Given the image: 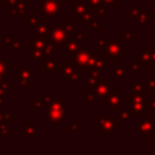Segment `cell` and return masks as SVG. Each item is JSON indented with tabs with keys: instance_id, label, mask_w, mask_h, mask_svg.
Masks as SVG:
<instances>
[{
	"instance_id": "6da1fadb",
	"label": "cell",
	"mask_w": 155,
	"mask_h": 155,
	"mask_svg": "<svg viewBox=\"0 0 155 155\" xmlns=\"http://www.w3.org/2000/svg\"><path fill=\"white\" fill-rule=\"evenodd\" d=\"M0 119H1V117H0Z\"/></svg>"
}]
</instances>
